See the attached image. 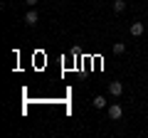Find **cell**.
Returning <instances> with one entry per match:
<instances>
[{
    "mask_svg": "<svg viewBox=\"0 0 148 138\" xmlns=\"http://www.w3.org/2000/svg\"><path fill=\"white\" fill-rule=\"evenodd\" d=\"M121 116H123V109L119 106V104H111V106H109V118H111V121H119Z\"/></svg>",
    "mask_w": 148,
    "mask_h": 138,
    "instance_id": "1",
    "label": "cell"
},
{
    "mask_svg": "<svg viewBox=\"0 0 148 138\" xmlns=\"http://www.w3.org/2000/svg\"><path fill=\"white\" fill-rule=\"evenodd\" d=\"M109 94L114 96V99L121 96V94H123V84H121V81H111V84H109Z\"/></svg>",
    "mask_w": 148,
    "mask_h": 138,
    "instance_id": "2",
    "label": "cell"
},
{
    "mask_svg": "<svg viewBox=\"0 0 148 138\" xmlns=\"http://www.w3.org/2000/svg\"><path fill=\"white\" fill-rule=\"evenodd\" d=\"M128 32H131L133 37H141L143 32H146V27H143V22H131V27H128Z\"/></svg>",
    "mask_w": 148,
    "mask_h": 138,
    "instance_id": "3",
    "label": "cell"
},
{
    "mask_svg": "<svg viewBox=\"0 0 148 138\" xmlns=\"http://www.w3.org/2000/svg\"><path fill=\"white\" fill-rule=\"evenodd\" d=\"M37 22H40V17H37V12H35V10H30V12L25 15V25H27V27H35Z\"/></svg>",
    "mask_w": 148,
    "mask_h": 138,
    "instance_id": "4",
    "label": "cell"
},
{
    "mask_svg": "<svg viewBox=\"0 0 148 138\" xmlns=\"http://www.w3.org/2000/svg\"><path fill=\"white\" fill-rule=\"evenodd\" d=\"M94 106L96 109H106V99L104 96H94Z\"/></svg>",
    "mask_w": 148,
    "mask_h": 138,
    "instance_id": "5",
    "label": "cell"
},
{
    "mask_svg": "<svg viewBox=\"0 0 148 138\" xmlns=\"http://www.w3.org/2000/svg\"><path fill=\"white\" fill-rule=\"evenodd\" d=\"M126 52V44L123 42H114V54H123Z\"/></svg>",
    "mask_w": 148,
    "mask_h": 138,
    "instance_id": "6",
    "label": "cell"
},
{
    "mask_svg": "<svg viewBox=\"0 0 148 138\" xmlns=\"http://www.w3.org/2000/svg\"><path fill=\"white\" fill-rule=\"evenodd\" d=\"M114 10H116V12H123V10H126V3H123V0H114Z\"/></svg>",
    "mask_w": 148,
    "mask_h": 138,
    "instance_id": "7",
    "label": "cell"
},
{
    "mask_svg": "<svg viewBox=\"0 0 148 138\" xmlns=\"http://www.w3.org/2000/svg\"><path fill=\"white\" fill-rule=\"evenodd\" d=\"M37 3H40V0H25V5H30V8H35Z\"/></svg>",
    "mask_w": 148,
    "mask_h": 138,
    "instance_id": "8",
    "label": "cell"
}]
</instances>
